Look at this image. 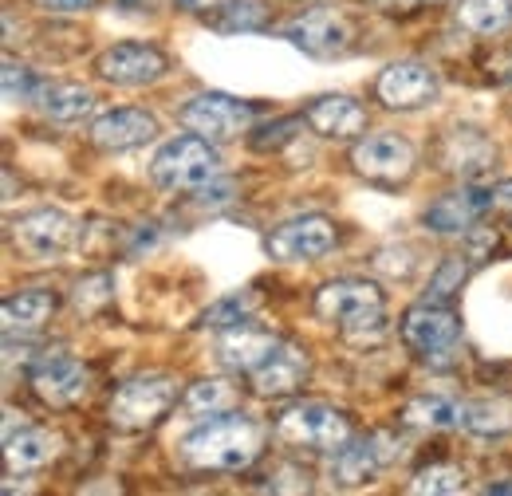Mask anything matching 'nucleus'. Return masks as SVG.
Masks as SVG:
<instances>
[{
	"mask_svg": "<svg viewBox=\"0 0 512 496\" xmlns=\"http://www.w3.org/2000/svg\"><path fill=\"white\" fill-rule=\"evenodd\" d=\"M465 489V473L457 469V465H430V469H422L410 485H406V493H461Z\"/></svg>",
	"mask_w": 512,
	"mask_h": 496,
	"instance_id": "nucleus-33",
	"label": "nucleus"
},
{
	"mask_svg": "<svg viewBox=\"0 0 512 496\" xmlns=\"http://www.w3.org/2000/svg\"><path fill=\"white\" fill-rule=\"evenodd\" d=\"M465 430L477 437H505L512 430V398L493 394L465 406Z\"/></svg>",
	"mask_w": 512,
	"mask_h": 496,
	"instance_id": "nucleus-27",
	"label": "nucleus"
},
{
	"mask_svg": "<svg viewBox=\"0 0 512 496\" xmlns=\"http://www.w3.org/2000/svg\"><path fill=\"white\" fill-rule=\"evenodd\" d=\"M304 123L320 138H351V134H363L367 111L347 95H320L304 107Z\"/></svg>",
	"mask_w": 512,
	"mask_h": 496,
	"instance_id": "nucleus-21",
	"label": "nucleus"
},
{
	"mask_svg": "<svg viewBox=\"0 0 512 496\" xmlns=\"http://www.w3.org/2000/svg\"><path fill=\"white\" fill-rule=\"evenodd\" d=\"M264 430L249 414H213L197 430L182 437V457L193 469H217V473H241L260 457Z\"/></svg>",
	"mask_w": 512,
	"mask_h": 496,
	"instance_id": "nucleus-1",
	"label": "nucleus"
},
{
	"mask_svg": "<svg viewBox=\"0 0 512 496\" xmlns=\"http://www.w3.org/2000/svg\"><path fill=\"white\" fill-rule=\"evenodd\" d=\"M40 87L44 83L36 79L32 67H24V63L16 60H4V99L8 103H36V91Z\"/></svg>",
	"mask_w": 512,
	"mask_h": 496,
	"instance_id": "nucleus-35",
	"label": "nucleus"
},
{
	"mask_svg": "<svg viewBox=\"0 0 512 496\" xmlns=\"http://www.w3.org/2000/svg\"><path fill=\"white\" fill-rule=\"evenodd\" d=\"M217 170H221V158H217L213 142L201 138V134L170 138L150 162V178L162 189H197L205 182H213Z\"/></svg>",
	"mask_w": 512,
	"mask_h": 496,
	"instance_id": "nucleus-3",
	"label": "nucleus"
},
{
	"mask_svg": "<svg viewBox=\"0 0 512 496\" xmlns=\"http://www.w3.org/2000/svg\"><path fill=\"white\" fill-rule=\"evenodd\" d=\"M371 8H379V12H410L418 0H367Z\"/></svg>",
	"mask_w": 512,
	"mask_h": 496,
	"instance_id": "nucleus-41",
	"label": "nucleus"
},
{
	"mask_svg": "<svg viewBox=\"0 0 512 496\" xmlns=\"http://www.w3.org/2000/svg\"><path fill=\"white\" fill-rule=\"evenodd\" d=\"M501 245V237L493 233V229H469L465 233V256L473 260V264H485L493 252Z\"/></svg>",
	"mask_w": 512,
	"mask_h": 496,
	"instance_id": "nucleus-37",
	"label": "nucleus"
},
{
	"mask_svg": "<svg viewBox=\"0 0 512 496\" xmlns=\"http://www.w3.org/2000/svg\"><path fill=\"white\" fill-rule=\"evenodd\" d=\"M56 311V296L52 292H44V288H24V292H16V296H8L4 300V335H32V331H40L44 323H48V315Z\"/></svg>",
	"mask_w": 512,
	"mask_h": 496,
	"instance_id": "nucleus-24",
	"label": "nucleus"
},
{
	"mask_svg": "<svg viewBox=\"0 0 512 496\" xmlns=\"http://www.w3.org/2000/svg\"><path fill=\"white\" fill-rule=\"evenodd\" d=\"M268 20V8L260 0H229L217 8V16L209 20L217 32H256Z\"/></svg>",
	"mask_w": 512,
	"mask_h": 496,
	"instance_id": "nucleus-30",
	"label": "nucleus"
},
{
	"mask_svg": "<svg viewBox=\"0 0 512 496\" xmlns=\"http://www.w3.org/2000/svg\"><path fill=\"white\" fill-rule=\"evenodd\" d=\"M457 335H461V319H457V311L446 308V304L422 300L418 308H410L402 315V339H406L414 351H422V355L457 347Z\"/></svg>",
	"mask_w": 512,
	"mask_h": 496,
	"instance_id": "nucleus-17",
	"label": "nucleus"
},
{
	"mask_svg": "<svg viewBox=\"0 0 512 496\" xmlns=\"http://www.w3.org/2000/svg\"><path fill=\"white\" fill-rule=\"evenodd\" d=\"M276 437L292 449H320L331 453L343 441H351V422L323 402H296L276 418Z\"/></svg>",
	"mask_w": 512,
	"mask_h": 496,
	"instance_id": "nucleus-5",
	"label": "nucleus"
},
{
	"mask_svg": "<svg viewBox=\"0 0 512 496\" xmlns=\"http://www.w3.org/2000/svg\"><path fill=\"white\" fill-rule=\"evenodd\" d=\"M375 91H379V103L390 107V111H418V107H430L438 99L442 83H438L434 67H426L418 60H402L390 63L379 75Z\"/></svg>",
	"mask_w": 512,
	"mask_h": 496,
	"instance_id": "nucleus-11",
	"label": "nucleus"
},
{
	"mask_svg": "<svg viewBox=\"0 0 512 496\" xmlns=\"http://www.w3.org/2000/svg\"><path fill=\"white\" fill-rule=\"evenodd\" d=\"M312 374V359L304 347L296 343H276L268 351V359L253 371V390L260 398H280L304 386V378Z\"/></svg>",
	"mask_w": 512,
	"mask_h": 496,
	"instance_id": "nucleus-18",
	"label": "nucleus"
},
{
	"mask_svg": "<svg viewBox=\"0 0 512 496\" xmlns=\"http://www.w3.org/2000/svg\"><path fill=\"white\" fill-rule=\"evenodd\" d=\"M158 0H115L119 12H154Z\"/></svg>",
	"mask_w": 512,
	"mask_h": 496,
	"instance_id": "nucleus-44",
	"label": "nucleus"
},
{
	"mask_svg": "<svg viewBox=\"0 0 512 496\" xmlns=\"http://www.w3.org/2000/svg\"><path fill=\"white\" fill-rule=\"evenodd\" d=\"M256 111L253 103L237 99V95H221V91H209V95H193L190 103L178 111V123L209 138V142H229L237 134H245L253 126Z\"/></svg>",
	"mask_w": 512,
	"mask_h": 496,
	"instance_id": "nucleus-7",
	"label": "nucleus"
},
{
	"mask_svg": "<svg viewBox=\"0 0 512 496\" xmlns=\"http://www.w3.org/2000/svg\"><path fill=\"white\" fill-rule=\"evenodd\" d=\"M233 402H237V390L229 382L205 378V382H193L186 390L182 410H186V418H213V414H225Z\"/></svg>",
	"mask_w": 512,
	"mask_h": 496,
	"instance_id": "nucleus-28",
	"label": "nucleus"
},
{
	"mask_svg": "<svg viewBox=\"0 0 512 496\" xmlns=\"http://www.w3.org/2000/svg\"><path fill=\"white\" fill-rule=\"evenodd\" d=\"M375 264L390 272V276H410L414 272V252L410 248H383L379 256H375Z\"/></svg>",
	"mask_w": 512,
	"mask_h": 496,
	"instance_id": "nucleus-38",
	"label": "nucleus"
},
{
	"mask_svg": "<svg viewBox=\"0 0 512 496\" xmlns=\"http://www.w3.org/2000/svg\"><path fill=\"white\" fill-rule=\"evenodd\" d=\"M300 123H304V119H276V123L260 126V130L253 134V150H260V154H272V150L288 146V142L296 138Z\"/></svg>",
	"mask_w": 512,
	"mask_h": 496,
	"instance_id": "nucleus-36",
	"label": "nucleus"
},
{
	"mask_svg": "<svg viewBox=\"0 0 512 496\" xmlns=\"http://www.w3.org/2000/svg\"><path fill=\"white\" fill-rule=\"evenodd\" d=\"M469 256H449L438 264V272L430 276V288H426V300L430 304H446L453 300L457 292H461V284H465V276H469Z\"/></svg>",
	"mask_w": 512,
	"mask_h": 496,
	"instance_id": "nucleus-32",
	"label": "nucleus"
},
{
	"mask_svg": "<svg viewBox=\"0 0 512 496\" xmlns=\"http://www.w3.org/2000/svg\"><path fill=\"white\" fill-rule=\"evenodd\" d=\"M60 457V437L48 430H20V434L4 437V461L8 473H32L44 469Z\"/></svg>",
	"mask_w": 512,
	"mask_h": 496,
	"instance_id": "nucleus-23",
	"label": "nucleus"
},
{
	"mask_svg": "<svg viewBox=\"0 0 512 496\" xmlns=\"http://www.w3.org/2000/svg\"><path fill=\"white\" fill-rule=\"evenodd\" d=\"M75 221L60 213V209H32L24 217H16L8 225V241L20 256L36 260V264H48V260H60L67 248L75 245Z\"/></svg>",
	"mask_w": 512,
	"mask_h": 496,
	"instance_id": "nucleus-6",
	"label": "nucleus"
},
{
	"mask_svg": "<svg viewBox=\"0 0 512 496\" xmlns=\"http://www.w3.org/2000/svg\"><path fill=\"white\" fill-rule=\"evenodd\" d=\"M233 193H237V186H233L229 178H213V182L197 186L190 197H186V209H190V213H197V217H205V213H217V209L233 205Z\"/></svg>",
	"mask_w": 512,
	"mask_h": 496,
	"instance_id": "nucleus-34",
	"label": "nucleus"
},
{
	"mask_svg": "<svg viewBox=\"0 0 512 496\" xmlns=\"http://www.w3.org/2000/svg\"><path fill=\"white\" fill-rule=\"evenodd\" d=\"M166 56L154 48V44H142V40H127V44H111L107 52H99L95 71L115 83V87H146V83H158L166 75Z\"/></svg>",
	"mask_w": 512,
	"mask_h": 496,
	"instance_id": "nucleus-13",
	"label": "nucleus"
},
{
	"mask_svg": "<svg viewBox=\"0 0 512 496\" xmlns=\"http://www.w3.org/2000/svg\"><path fill=\"white\" fill-rule=\"evenodd\" d=\"M394 457H398V437L379 430V434L363 437V441H343L339 449H331L327 477L343 489H355V485H367Z\"/></svg>",
	"mask_w": 512,
	"mask_h": 496,
	"instance_id": "nucleus-10",
	"label": "nucleus"
},
{
	"mask_svg": "<svg viewBox=\"0 0 512 496\" xmlns=\"http://www.w3.org/2000/svg\"><path fill=\"white\" fill-rule=\"evenodd\" d=\"M351 166L371 182H406L414 174V146L402 134H367L351 146Z\"/></svg>",
	"mask_w": 512,
	"mask_h": 496,
	"instance_id": "nucleus-12",
	"label": "nucleus"
},
{
	"mask_svg": "<svg viewBox=\"0 0 512 496\" xmlns=\"http://www.w3.org/2000/svg\"><path fill=\"white\" fill-rule=\"evenodd\" d=\"M186 12H217L221 4H229V0H178Z\"/></svg>",
	"mask_w": 512,
	"mask_h": 496,
	"instance_id": "nucleus-43",
	"label": "nucleus"
},
{
	"mask_svg": "<svg viewBox=\"0 0 512 496\" xmlns=\"http://www.w3.org/2000/svg\"><path fill=\"white\" fill-rule=\"evenodd\" d=\"M493 209H505V213H512V182H501V186L493 189Z\"/></svg>",
	"mask_w": 512,
	"mask_h": 496,
	"instance_id": "nucleus-42",
	"label": "nucleus"
},
{
	"mask_svg": "<svg viewBox=\"0 0 512 496\" xmlns=\"http://www.w3.org/2000/svg\"><path fill=\"white\" fill-rule=\"evenodd\" d=\"M438 162H442V170L453 174V178L477 182L481 174L493 170V162H497V142H493L481 126H453L446 138H442Z\"/></svg>",
	"mask_w": 512,
	"mask_h": 496,
	"instance_id": "nucleus-15",
	"label": "nucleus"
},
{
	"mask_svg": "<svg viewBox=\"0 0 512 496\" xmlns=\"http://www.w3.org/2000/svg\"><path fill=\"white\" fill-rule=\"evenodd\" d=\"M493 189L497 186H481V182H465L461 189H453L446 197H438L422 221L430 233L438 237H453V233H469L489 209H493Z\"/></svg>",
	"mask_w": 512,
	"mask_h": 496,
	"instance_id": "nucleus-14",
	"label": "nucleus"
},
{
	"mask_svg": "<svg viewBox=\"0 0 512 496\" xmlns=\"http://www.w3.org/2000/svg\"><path fill=\"white\" fill-rule=\"evenodd\" d=\"M256 308V296L245 288V292H229V296H221L217 304H209V308L201 311V327L209 331H225V327H237V323H245Z\"/></svg>",
	"mask_w": 512,
	"mask_h": 496,
	"instance_id": "nucleus-29",
	"label": "nucleus"
},
{
	"mask_svg": "<svg viewBox=\"0 0 512 496\" xmlns=\"http://www.w3.org/2000/svg\"><path fill=\"white\" fill-rule=\"evenodd\" d=\"M284 40L292 48H300L304 56H316V60H331V56H343L355 40V28L343 12L335 8H308L300 16H292L284 24Z\"/></svg>",
	"mask_w": 512,
	"mask_h": 496,
	"instance_id": "nucleus-8",
	"label": "nucleus"
},
{
	"mask_svg": "<svg viewBox=\"0 0 512 496\" xmlns=\"http://www.w3.org/2000/svg\"><path fill=\"white\" fill-rule=\"evenodd\" d=\"M485 493H489V496H501V493H512V481H509V485H485Z\"/></svg>",
	"mask_w": 512,
	"mask_h": 496,
	"instance_id": "nucleus-45",
	"label": "nucleus"
},
{
	"mask_svg": "<svg viewBox=\"0 0 512 496\" xmlns=\"http://www.w3.org/2000/svg\"><path fill=\"white\" fill-rule=\"evenodd\" d=\"M95 4H103V0H36V8H44V12H87V8H95Z\"/></svg>",
	"mask_w": 512,
	"mask_h": 496,
	"instance_id": "nucleus-40",
	"label": "nucleus"
},
{
	"mask_svg": "<svg viewBox=\"0 0 512 496\" xmlns=\"http://www.w3.org/2000/svg\"><path fill=\"white\" fill-rule=\"evenodd\" d=\"M457 24L473 36H501L512 28V0H457Z\"/></svg>",
	"mask_w": 512,
	"mask_h": 496,
	"instance_id": "nucleus-26",
	"label": "nucleus"
},
{
	"mask_svg": "<svg viewBox=\"0 0 512 496\" xmlns=\"http://www.w3.org/2000/svg\"><path fill=\"white\" fill-rule=\"evenodd\" d=\"M36 111L52 123H83L91 111H95V95L79 83H44L36 91Z\"/></svg>",
	"mask_w": 512,
	"mask_h": 496,
	"instance_id": "nucleus-22",
	"label": "nucleus"
},
{
	"mask_svg": "<svg viewBox=\"0 0 512 496\" xmlns=\"http://www.w3.org/2000/svg\"><path fill=\"white\" fill-rule=\"evenodd\" d=\"M485 75H489L493 83H501V87H512V48L493 52V56L485 60Z\"/></svg>",
	"mask_w": 512,
	"mask_h": 496,
	"instance_id": "nucleus-39",
	"label": "nucleus"
},
{
	"mask_svg": "<svg viewBox=\"0 0 512 496\" xmlns=\"http://www.w3.org/2000/svg\"><path fill=\"white\" fill-rule=\"evenodd\" d=\"M335 221L323 217V213H308V217H296V221H284L276 225L268 237H264V252L280 264H300V260H316L327 256L335 248Z\"/></svg>",
	"mask_w": 512,
	"mask_h": 496,
	"instance_id": "nucleus-9",
	"label": "nucleus"
},
{
	"mask_svg": "<svg viewBox=\"0 0 512 496\" xmlns=\"http://www.w3.org/2000/svg\"><path fill=\"white\" fill-rule=\"evenodd\" d=\"M154 134H158V119L150 111H138V107L107 111L103 119H95V126H91V142L99 150H115V154L150 142Z\"/></svg>",
	"mask_w": 512,
	"mask_h": 496,
	"instance_id": "nucleus-19",
	"label": "nucleus"
},
{
	"mask_svg": "<svg viewBox=\"0 0 512 496\" xmlns=\"http://www.w3.org/2000/svg\"><path fill=\"white\" fill-rule=\"evenodd\" d=\"M402 422L418 430H453V426H465V402L446 394H422L402 406Z\"/></svg>",
	"mask_w": 512,
	"mask_h": 496,
	"instance_id": "nucleus-25",
	"label": "nucleus"
},
{
	"mask_svg": "<svg viewBox=\"0 0 512 496\" xmlns=\"http://www.w3.org/2000/svg\"><path fill=\"white\" fill-rule=\"evenodd\" d=\"M386 304L379 284L371 280H331L316 292V315L339 327L351 343L379 339L386 331Z\"/></svg>",
	"mask_w": 512,
	"mask_h": 496,
	"instance_id": "nucleus-2",
	"label": "nucleus"
},
{
	"mask_svg": "<svg viewBox=\"0 0 512 496\" xmlns=\"http://www.w3.org/2000/svg\"><path fill=\"white\" fill-rule=\"evenodd\" d=\"M178 402V382L166 378V374H142V378H130L115 390L111 406H107V418L115 430H146L154 426L170 406Z\"/></svg>",
	"mask_w": 512,
	"mask_h": 496,
	"instance_id": "nucleus-4",
	"label": "nucleus"
},
{
	"mask_svg": "<svg viewBox=\"0 0 512 496\" xmlns=\"http://www.w3.org/2000/svg\"><path fill=\"white\" fill-rule=\"evenodd\" d=\"M276 343H280L276 335L260 331V327H253V323L245 319V323H237V327H225V335L217 339V359H221V367H229V371L253 374L256 367L268 359V351H272Z\"/></svg>",
	"mask_w": 512,
	"mask_h": 496,
	"instance_id": "nucleus-20",
	"label": "nucleus"
},
{
	"mask_svg": "<svg viewBox=\"0 0 512 496\" xmlns=\"http://www.w3.org/2000/svg\"><path fill=\"white\" fill-rule=\"evenodd\" d=\"M32 390L44 406L52 410H67L75 406L87 390H91V371L79 363V359H67V355H48L36 371H32Z\"/></svg>",
	"mask_w": 512,
	"mask_h": 496,
	"instance_id": "nucleus-16",
	"label": "nucleus"
},
{
	"mask_svg": "<svg viewBox=\"0 0 512 496\" xmlns=\"http://www.w3.org/2000/svg\"><path fill=\"white\" fill-rule=\"evenodd\" d=\"M111 300H115V276L111 272H91L71 292V304H75L79 315H95V311L107 308Z\"/></svg>",
	"mask_w": 512,
	"mask_h": 496,
	"instance_id": "nucleus-31",
	"label": "nucleus"
}]
</instances>
